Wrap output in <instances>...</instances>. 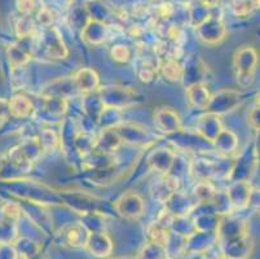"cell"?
I'll return each mask as SVG.
<instances>
[{
	"label": "cell",
	"instance_id": "e575fe53",
	"mask_svg": "<svg viewBox=\"0 0 260 259\" xmlns=\"http://www.w3.org/2000/svg\"><path fill=\"white\" fill-rule=\"evenodd\" d=\"M255 106H257V108H260V94L257 95L256 101H255Z\"/></svg>",
	"mask_w": 260,
	"mask_h": 259
},
{
	"label": "cell",
	"instance_id": "1f68e13d",
	"mask_svg": "<svg viewBox=\"0 0 260 259\" xmlns=\"http://www.w3.org/2000/svg\"><path fill=\"white\" fill-rule=\"evenodd\" d=\"M17 8L21 16H30L35 11V0H17Z\"/></svg>",
	"mask_w": 260,
	"mask_h": 259
},
{
	"label": "cell",
	"instance_id": "4fadbf2b",
	"mask_svg": "<svg viewBox=\"0 0 260 259\" xmlns=\"http://www.w3.org/2000/svg\"><path fill=\"white\" fill-rule=\"evenodd\" d=\"M185 95L189 104L193 108L201 109V110H205L207 108L210 99H211V94L206 89V85L200 82H194L188 85L185 90Z\"/></svg>",
	"mask_w": 260,
	"mask_h": 259
},
{
	"label": "cell",
	"instance_id": "4316f807",
	"mask_svg": "<svg viewBox=\"0 0 260 259\" xmlns=\"http://www.w3.org/2000/svg\"><path fill=\"white\" fill-rule=\"evenodd\" d=\"M110 53H112L113 60L120 64L128 63L129 59H131V52H129V49L126 46H122V44H118V46L113 47Z\"/></svg>",
	"mask_w": 260,
	"mask_h": 259
},
{
	"label": "cell",
	"instance_id": "7c38bea8",
	"mask_svg": "<svg viewBox=\"0 0 260 259\" xmlns=\"http://www.w3.org/2000/svg\"><path fill=\"white\" fill-rule=\"evenodd\" d=\"M214 148L223 156L229 157L237 153L238 151V136L232 130L223 128L217 136L211 142Z\"/></svg>",
	"mask_w": 260,
	"mask_h": 259
},
{
	"label": "cell",
	"instance_id": "d6986e66",
	"mask_svg": "<svg viewBox=\"0 0 260 259\" xmlns=\"http://www.w3.org/2000/svg\"><path fill=\"white\" fill-rule=\"evenodd\" d=\"M194 194L196 198H197L200 203L212 205L215 199H216L219 192H217L207 180H202L201 183H198L197 187L194 188Z\"/></svg>",
	"mask_w": 260,
	"mask_h": 259
},
{
	"label": "cell",
	"instance_id": "9c48e42d",
	"mask_svg": "<svg viewBox=\"0 0 260 259\" xmlns=\"http://www.w3.org/2000/svg\"><path fill=\"white\" fill-rule=\"evenodd\" d=\"M89 236V229L83 223H74L66 227L61 234V241L65 246L72 249H80L86 246Z\"/></svg>",
	"mask_w": 260,
	"mask_h": 259
},
{
	"label": "cell",
	"instance_id": "5bb4252c",
	"mask_svg": "<svg viewBox=\"0 0 260 259\" xmlns=\"http://www.w3.org/2000/svg\"><path fill=\"white\" fill-rule=\"evenodd\" d=\"M179 179L175 177H163L162 179L158 180L157 184L154 185L153 189V196L155 199H158L159 203L166 204L175 193H177L179 189Z\"/></svg>",
	"mask_w": 260,
	"mask_h": 259
},
{
	"label": "cell",
	"instance_id": "277c9868",
	"mask_svg": "<svg viewBox=\"0 0 260 259\" xmlns=\"http://www.w3.org/2000/svg\"><path fill=\"white\" fill-rule=\"evenodd\" d=\"M243 101L242 92L236 90H221L217 94L211 95L210 103L205 109L206 113L221 116V114L231 113L241 105Z\"/></svg>",
	"mask_w": 260,
	"mask_h": 259
},
{
	"label": "cell",
	"instance_id": "4dcf8cb0",
	"mask_svg": "<svg viewBox=\"0 0 260 259\" xmlns=\"http://www.w3.org/2000/svg\"><path fill=\"white\" fill-rule=\"evenodd\" d=\"M0 259H18V253L12 244H0Z\"/></svg>",
	"mask_w": 260,
	"mask_h": 259
},
{
	"label": "cell",
	"instance_id": "ffe728a7",
	"mask_svg": "<svg viewBox=\"0 0 260 259\" xmlns=\"http://www.w3.org/2000/svg\"><path fill=\"white\" fill-rule=\"evenodd\" d=\"M13 244L22 259H32L40 253V246L29 239H17Z\"/></svg>",
	"mask_w": 260,
	"mask_h": 259
},
{
	"label": "cell",
	"instance_id": "44dd1931",
	"mask_svg": "<svg viewBox=\"0 0 260 259\" xmlns=\"http://www.w3.org/2000/svg\"><path fill=\"white\" fill-rule=\"evenodd\" d=\"M120 142H122V137L118 134L117 130L114 127H112L104 130L103 135H101V137L98 141V146H100L104 151L110 152L117 149Z\"/></svg>",
	"mask_w": 260,
	"mask_h": 259
},
{
	"label": "cell",
	"instance_id": "ac0fdd59",
	"mask_svg": "<svg viewBox=\"0 0 260 259\" xmlns=\"http://www.w3.org/2000/svg\"><path fill=\"white\" fill-rule=\"evenodd\" d=\"M138 259H169V254L165 245L148 241L139 251Z\"/></svg>",
	"mask_w": 260,
	"mask_h": 259
},
{
	"label": "cell",
	"instance_id": "30bf717a",
	"mask_svg": "<svg viewBox=\"0 0 260 259\" xmlns=\"http://www.w3.org/2000/svg\"><path fill=\"white\" fill-rule=\"evenodd\" d=\"M250 182H232L225 191V196L231 204L232 209H245L249 201L250 192H251Z\"/></svg>",
	"mask_w": 260,
	"mask_h": 259
},
{
	"label": "cell",
	"instance_id": "d590c367",
	"mask_svg": "<svg viewBox=\"0 0 260 259\" xmlns=\"http://www.w3.org/2000/svg\"><path fill=\"white\" fill-rule=\"evenodd\" d=\"M117 259H138V256H136V258H128V256H127V258H117Z\"/></svg>",
	"mask_w": 260,
	"mask_h": 259
},
{
	"label": "cell",
	"instance_id": "8fae6325",
	"mask_svg": "<svg viewBox=\"0 0 260 259\" xmlns=\"http://www.w3.org/2000/svg\"><path fill=\"white\" fill-rule=\"evenodd\" d=\"M73 82H74L75 90L86 95L98 91L100 87V77L91 68L79 69L73 77Z\"/></svg>",
	"mask_w": 260,
	"mask_h": 259
},
{
	"label": "cell",
	"instance_id": "9a60e30c",
	"mask_svg": "<svg viewBox=\"0 0 260 259\" xmlns=\"http://www.w3.org/2000/svg\"><path fill=\"white\" fill-rule=\"evenodd\" d=\"M223 128L224 126L221 125L220 120H219V116L206 113L205 116L201 117L200 125H198L197 130L207 141L212 142V140L217 136V134H219Z\"/></svg>",
	"mask_w": 260,
	"mask_h": 259
},
{
	"label": "cell",
	"instance_id": "ba28073f",
	"mask_svg": "<svg viewBox=\"0 0 260 259\" xmlns=\"http://www.w3.org/2000/svg\"><path fill=\"white\" fill-rule=\"evenodd\" d=\"M154 123L159 131L165 134H175L183 130L179 114L171 108H160L154 111Z\"/></svg>",
	"mask_w": 260,
	"mask_h": 259
},
{
	"label": "cell",
	"instance_id": "2e32d148",
	"mask_svg": "<svg viewBox=\"0 0 260 259\" xmlns=\"http://www.w3.org/2000/svg\"><path fill=\"white\" fill-rule=\"evenodd\" d=\"M175 161V153L170 149H157L149 157V163L155 171L167 174Z\"/></svg>",
	"mask_w": 260,
	"mask_h": 259
},
{
	"label": "cell",
	"instance_id": "3957f363",
	"mask_svg": "<svg viewBox=\"0 0 260 259\" xmlns=\"http://www.w3.org/2000/svg\"><path fill=\"white\" fill-rule=\"evenodd\" d=\"M259 161L255 144L251 141L245 151L241 152L240 156L236 157L228 178L232 182H250L259 166Z\"/></svg>",
	"mask_w": 260,
	"mask_h": 259
},
{
	"label": "cell",
	"instance_id": "603a6c76",
	"mask_svg": "<svg viewBox=\"0 0 260 259\" xmlns=\"http://www.w3.org/2000/svg\"><path fill=\"white\" fill-rule=\"evenodd\" d=\"M44 108L52 116H61L66 110V99L60 96H44Z\"/></svg>",
	"mask_w": 260,
	"mask_h": 259
},
{
	"label": "cell",
	"instance_id": "83f0119b",
	"mask_svg": "<svg viewBox=\"0 0 260 259\" xmlns=\"http://www.w3.org/2000/svg\"><path fill=\"white\" fill-rule=\"evenodd\" d=\"M246 208L251 209L254 213L260 214V188H254L252 187Z\"/></svg>",
	"mask_w": 260,
	"mask_h": 259
},
{
	"label": "cell",
	"instance_id": "484cf974",
	"mask_svg": "<svg viewBox=\"0 0 260 259\" xmlns=\"http://www.w3.org/2000/svg\"><path fill=\"white\" fill-rule=\"evenodd\" d=\"M40 147L43 151H52V149H56L58 146V137L57 135L54 134L52 130H46V131L42 132L39 139Z\"/></svg>",
	"mask_w": 260,
	"mask_h": 259
},
{
	"label": "cell",
	"instance_id": "8992f818",
	"mask_svg": "<svg viewBox=\"0 0 260 259\" xmlns=\"http://www.w3.org/2000/svg\"><path fill=\"white\" fill-rule=\"evenodd\" d=\"M200 30L201 39L205 40L209 44H217L225 38V26L221 22L220 17H215L214 14L210 13L206 20L197 26Z\"/></svg>",
	"mask_w": 260,
	"mask_h": 259
},
{
	"label": "cell",
	"instance_id": "f546056e",
	"mask_svg": "<svg viewBox=\"0 0 260 259\" xmlns=\"http://www.w3.org/2000/svg\"><path fill=\"white\" fill-rule=\"evenodd\" d=\"M247 122H249L250 127L254 128L255 131H260V108L254 106L249 111V114H247Z\"/></svg>",
	"mask_w": 260,
	"mask_h": 259
},
{
	"label": "cell",
	"instance_id": "6da1fadb",
	"mask_svg": "<svg viewBox=\"0 0 260 259\" xmlns=\"http://www.w3.org/2000/svg\"><path fill=\"white\" fill-rule=\"evenodd\" d=\"M216 245L225 259H247L252 253L249 224L243 218L224 215L217 223Z\"/></svg>",
	"mask_w": 260,
	"mask_h": 259
},
{
	"label": "cell",
	"instance_id": "e0dca14e",
	"mask_svg": "<svg viewBox=\"0 0 260 259\" xmlns=\"http://www.w3.org/2000/svg\"><path fill=\"white\" fill-rule=\"evenodd\" d=\"M8 105L12 117L26 118L30 117L34 111V105H32L31 100H29L26 96H22V95H16L12 99H9Z\"/></svg>",
	"mask_w": 260,
	"mask_h": 259
},
{
	"label": "cell",
	"instance_id": "7402d4cb",
	"mask_svg": "<svg viewBox=\"0 0 260 259\" xmlns=\"http://www.w3.org/2000/svg\"><path fill=\"white\" fill-rule=\"evenodd\" d=\"M162 73L167 80L176 82V80L183 79L184 75H185V69L179 61L170 59L162 65Z\"/></svg>",
	"mask_w": 260,
	"mask_h": 259
},
{
	"label": "cell",
	"instance_id": "f1b7e54d",
	"mask_svg": "<svg viewBox=\"0 0 260 259\" xmlns=\"http://www.w3.org/2000/svg\"><path fill=\"white\" fill-rule=\"evenodd\" d=\"M2 211H3V217L7 218V219H11V220H15L17 222L18 218H20V208H18L16 204H6V205L2 208Z\"/></svg>",
	"mask_w": 260,
	"mask_h": 259
},
{
	"label": "cell",
	"instance_id": "d4e9b609",
	"mask_svg": "<svg viewBox=\"0 0 260 259\" xmlns=\"http://www.w3.org/2000/svg\"><path fill=\"white\" fill-rule=\"evenodd\" d=\"M34 21L30 18V16H21V18L16 23V33L18 38L25 39L27 37H31L34 33Z\"/></svg>",
	"mask_w": 260,
	"mask_h": 259
},
{
	"label": "cell",
	"instance_id": "cb8c5ba5",
	"mask_svg": "<svg viewBox=\"0 0 260 259\" xmlns=\"http://www.w3.org/2000/svg\"><path fill=\"white\" fill-rule=\"evenodd\" d=\"M31 54L26 52L25 49L21 48L20 46H12L9 48V60L16 68H21L30 60Z\"/></svg>",
	"mask_w": 260,
	"mask_h": 259
},
{
	"label": "cell",
	"instance_id": "52a82bcc",
	"mask_svg": "<svg viewBox=\"0 0 260 259\" xmlns=\"http://www.w3.org/2000/svg\"><path fill=\"white\" fill-rule=\"evenodd\" d=\"M84 249L94 258H109L113 253V241L104 231H89Z\"/></svg>",
	"mask_w": 260,
	"mask_h": 259
},
{
	"label": "cell",
	"instance_id": "d6a6232c",
	"mask_svg": "<svg viewBox=\"0 0 260 259\" xmlns=\"http://www.w3.org/2000/svg\"><path fill=\"white\" fill-rule=\"evenodd\" d=\"M9 116H11V111H9L8 100L0 99V120H7Z\"/></svg>",
	"mask_w": 260,
	"mask_h": 259
},
{
	"label": "cell",
	"instance_id": "836d02e7",
	"mask_svg": "<svg viewBox=\"0 0 260 259\" xmlns=\"http://www.w3.org/2000/svg\"><path fill=\"white\" fill-rule=\"evenodd\" d=\"M254 144H255V149H256V152H257V156H259V160H260V131L257 132V135H256V139H255Z\"/></svg>",
	"mask_w": 260,
	"mask_h": 259
},
{
	"label": "cell",
	"instance_id": "5b68a950",
	"mask_svg": "<svg viewBox=\"0 0 260 259\" xmlns=\"http://www.w3.org/2000/svg\"><path fill=\"white\" fill-rule=\"evenodd\" d=\"M114 209L122 218L134 220L143 217L145 205L138 193H126L115 201Z\"/></svg>",
	"mask_w": 260,
	"mask_h": 259
},
{
	"label": "cell",
	"instance_id": "7a4b0ae2",
	"mask_svg": "<svg viewBox=\"0 0 260 259\" xmlns=\"http://www.w3.org/2000/svg\"><path fill=\"white\" fill-rule=\"evenodd\" d=\"M259 65V52L252 46H243L233 54V71L238 84L247 89L254 82Z\"/></svg>",
	"mask_w": 260,
	"mask_h": 259
}]
</instances>
